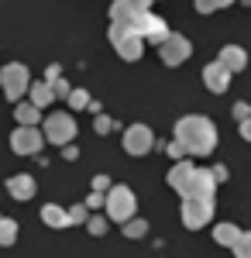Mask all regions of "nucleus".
<instances>
[{"label":"nucleus","mask_w":251,"mask_h":258,"mask_svg":"<svg viewBox=\"0 0 251 258\" xmlns=\"http://www.w3.org/2000/svg\"><path fill=\"white\" fill-rule=\"evenodd\" d=\"M175 141L190 155H210L213 148H217V127L203 114H190V117L175 120Z\"/></svg>","instance_id":"obj_1"},{"label":"nucleus","mask_w":251,"mask_h":258,"mask_svg":"<svg viewBox=\"0 0 251 258\" xmlns=\"http://www.w3.org/2000/svg\"><path fill=\"white\" fill-rule=\"evenodd\" d=\"M110 45L117 48V55H120L124 62H138L141 59V45H145V38L135 35L131 24H117V21H110Z\"/></svg>","instance_id":"obj_2"},{"label":"nucleus","mask_w":251,"mask_h":258,"mask_svg":"<svg viewBox=\"0 0 251 258\" xmlns=\"http://www.w3.org/2000/svg\"><path fill=\"white\" fill-rule=\"evenodd\" d=\"M41 135H45V141L66 148L69 141L76 138V120H73V114H66V110H52L45 117V124H41Z\"/></svg>","instance_id":"obj_3"},{"label":"nucleus","mask_w":251,"mask_h":258,"mask_svg":"<svg viewBox=\"0 0 251 258\" xmlns=\"http://www.w3.org/2000/svg\"><path fill=\"white\" fill-rule=\"evenodd\" d=\"M135 210H138V200H135L131 186H110L107 189V217L110 220L128 224V220L135 217Z\"/></svg>","instance_id":"obj_4"},{"label":"nucleus","mask_w":251,"mask_h":258,"mask_svg":"<svg viewBox=\"0 0 251 258\" xmlns=\"http://www.w3.org/2000/svg\"><path fill=\"white\" fill-rule=\"evenodd\" d=\"M0 86H4V97L11 100V103H18V100L31 90V76H28V69H24L21 62H7V66L0 69Z\"/></svg>","instance_id":"obj_5"},{"label":"nucleus","mask_w":251,"mask_h":258,"mask_svg":"<svg viewBox=\"0 0 251 258\" xmlns=\"http://www.w3.org/2000/svg\"><path fill=\"white\" fill-rule=\"evenodd\" d=\"M155 148V135L148 124H131L128 131H124V152L128 155H135V159H141V155H148Z\"/></svg>","instance_id":"obj_6"},{"label":"nucleus","mask_w":251,"mask_h":258,"mask_svg":"<svg viewBox=\"0 0 251 258\" xmlns=\"http://www.w3.org/2000/svg\"><path fill=\"white\" fill-rule=\"evenodd\" d=\"M190 55H193V45H190V38H182V35H169V38L158 45V59L165 62V66H182Z\"/></svg>","instance_id":"obj_7"},{"label":"nucleus","mask_w":251,"mask_h":258,"mask_svg":"<svg viewBox=\"0 0 251 258\" xmlns=\"http://www.w3.org/2000/svg\"><path fill=\"white\" fill-rule=\"evenodd\" d=\"M155 0H114L110 4V21L117 24H135L141 14H148L152 11Z\"/></svg>","instance_id":"obj_8"},{"label":"nucleus","mask_w":251,"mask_h":258,"mask_svg":"<svg viewBox=\"0 0 251 258\" xmlns=\"http://www.w3.org/2000/svg\"><path fill=\"white\" fill-rule=\"evenodd\" d=\"M41 145H45V135H41L38 127H21L11 135V148H14V155H38Z\"/></svg>","instance_id":"obj_9"},{"label":"nucleus","mask_w":251,"mask_h":258,"mask_svg":"<svg viewBox=\"0 0 251 258\" xmlns=\"http://www.w3.org/2000/svg\"><path fill=\"white\" fill-rule=\"evenodd\" d=\"M213 217V200H182V224L190 231H200Z\"/></svg>","instance_id":"obj_10"},{"label":"nucleus","mask_w":251,"mask_h":258,"mask_svg":"<svg viewBox=\"0 0 251 258\" xmlns=\"http://www.w3.org/2000/svg\"><path fill=\"white\" fill-rule=\"evenodd\" d=\"M131 28H135V35H141V38L155 41V45H162V41L172 35V31H169V24H165L162 18H155L152 11H148V14H141V18H138Z\"/></svg>","instance_id":"obj_11"},{"label":"nucleus","mask_w":251,"mask_h":258,"mask_svg":"<svg viewBox=\"0 0 251 258\" xmlns=\"http://www.w3.org/2000/svg\"><path fill=\"white\" fill-rule=\"evenodd\" d=\"M217 193V179H213L210 169H196L193 179H190V186H186V193L182 200H213Z\"/></svg>","instance_id":"obj_12"},{"label":"nucleus","mask_w":251,"mask_h":258,"mask_svg":"<svg viewBox=\"0 0 251 258\" xmlns=\"http://www.w3.org/2000/svg\"><path fill=\"white\" fill-rule=\"evenodd\" d=\"M231 76H234V73L220 59L203 66V83H207V90H210V93H224V90L231 86Z\"/></svg>","instance_id":"obj_13"},{"label":"nucleus","mask_w":251,"mask_h":258,"mask_svg":"<svg viewBox=\"0 0 251 258\" xmlns=\"http://www.w3.org/2000/svg\"><path fill=\"white\" fill-rule=\"evenodd\" d=\"M193 172H196V165H190V162L182 159V162H175L172 169H169L165 182H169V186H172L175 193L182 197V193H186V186H190V179H193Z\"/></svg>","instance_id":"obj_14"},{"label":"nucleus","mask_w":251,"mask_h":258,"mask_svg":"<svg viewBox=\"0 0 251 258\" xmlns=\"http://www.w3.org/2000/svg\"><path fill=\"white\" fill-rule=\"evenodd\" d=\"M217 59L224 62V66H227L231 73H244V66H248V52H244L241 45H224Z\"/></svg>","instance_id":"obj_15"},{"label":"nucleus","mask_w":251,"mask_h":258,"mask_svg":"<svg viewBox=\"0 0 251 258\" xmlns=\"http://www.w3.org/2000/svg\"><path fill=\"white\" fill-rule=\"evenodd\" d=\"M7 193L14 200H31L35 197V179L24 176V172H21V176H11L7 179Z\"/></svg>","instance_id":"obj_16"},{"label":"nucleus","mask_w":251,"mask_h":258,"mask_svg":"<svg viewBox=\"0 0 251 258\" xmlns=\"http://www.w3.org/2000/svg\"><path fill=\"white\" fill-rule=\"evenodd\" d=\"M28 97H31V103H35L38 110H45V107H52V100H55V90H52V83H31Z\"/></svg>","instance_id":"obj_17"},{"label":"nucleus","mask_w":251,"mask_h":258,"mask_svg":"<svg viewBox=\"0 0 251 258\" xmlns=\"http://www.w3.org/2000/svg\"><path fill=\"white\" fill-rule=\"evenodd\" d=\"M241 234H244V231H241L237 224H217V227H213V241L224 244V248H234V244L241 241Z\"/></svg>","instance_id":"obj_18"},{"label":"nucleus","mask_w":251,"mask_h":258,"mask_svg":"<svg viewBox=\"0 0 251 258\" xmlns=\"http://www.w3.org/2000/svg\"><path fill=\"white\" fill-rule=\"evenodd\" d=\"M41 220H45L48 227H69V224H73V220H69V210H62L55 203H45V207H41Z\"/></svg>","instance_id":"obj_19"},{"label":"nucleus","mask_w":251,"mask_h":258,"mask_svg":"<svg viewBox=\"0 0 251 258\" xmlns=\"http://www.w3.org/2000/svg\"><path fill=\"white\" fill-rule=\"evenodd\" d=\"M14 117H18L21 127H35V124L41 120V110L28 100V103H18V107H14Z\"/></svg>","instance_id":"obj_20"},{"label":"nucleus","mask_w":251,"mask_h":258,"mask_svg":"<svg viewBox=\"0 0 251 258\" xmlns=\"http://www.w3.org/2000/svg\"><path fill=\"white\" fill-rule=\"evenodd\" d=\"M18 241V220L14 217H0V244H14Z\"/></svg>","instance_id":"obj_21"},{"label":"nucleus","mask_w":251,"mask_h":258,"mask_svg":"<svg viewBox=\"0 0 251 258\" xmlns=\"http://www.w3.org/2000/svg\"><path fill=\"white\" fill-rule=\"evenodd\" d=\"M196 11L200 14H213V11H220V7H231V4H237V0H193Z\"/></svg>","instance_id":"obj_22"},{"label":"nucleus","mask_w":251,"mask_h":258,"mask_svg":"<svg viewBox=\"0 0 251 258\" xmlns=\"http://www.w3.org/2000/svg\"><path fill=\"white\" fill-rule=\"evenodd\" d=\"M145 231H148V224H145V220H138V217H131L128 224H124V234H128V238H141Z\"/></svg>","instance_id":"obj_23"},{"label":"nucleus","mask_w":251,"mask_h":258,"mask_svg":"<svg viewBox=\"0 0 251 258\" xmlns=\"http://www.w3.org/2000/svg\"><path fill=\"white\" fill-rule=\"evenodd\" d=\"M234 258H251V234H241V241L231 248Z\"/></svg>","instance_id":"obj_24"},{"label":"nucleus","mask_w":251,"mask_h":258,"mask_svg":"<svg viewBox=\"0 0 251 258\" xmlns=\"http://www.w3.org/2000/svg\"><path fill=\"white\" fill-rule=\"evenodd\" d=\"M69 220H73V224H86V220H90V207H86V203L73 207V210H69Z\"/></svg>","instance_id":"obj_25"},{"label":"nucleus","mask_w":251,"mask_h":258,"mask_svg":"<svg viewBox=\"0 0 251 258\" xmlns=\"http://www.w3.org/2000/svg\"><path fill=\"white\" fill-rule=\"evenodd\" d=\"M86 227H90L93 238H100V234H107V217H90V220H86Z\"/></svg>","instance_id":"obj_26"},{"label":"nucleus","mask_w":251,"mask_h":258,"mask_svg":"<svg viewBox=\"0 0 251 258\" xmlns=\"http://www.w3.org/2000/svg\"><path fill=\"white\" fill-rule=\"evenodd\" d=\"M69 107H73V110H83V107H90V97H86L83 90H73V93H69Z\"/></svg>","instance_id":"obj_27"},{"label":"nucleus","mask_w":251,"mask_h":258,"mask_svg":"<svg viewBox=\"0 0 251 258\" xmlns=\"http://www.w3.org/2000/svg\"><path fill=\"white\" fill-rule=\"evenodd\" d=\"M234 117H237V124H241V120H248V117H251V107H248V103H244V100H241V103H234Z\"/></svg>","instance_id":"obj_28"},{"label":"nucleus","mask_w":251,"mask_h":258,"mask_svg":"<svg viewBox=\"0 0 251 258\" xmlns=\"http://www.w3.org/2000/svg\"><path fill=\"white\" fill-rule=\"evenodd\" d=\"M52 90H55V97H62V100H69V93H73L66 80H55V83H52Z\"/></svg>","instance_id":"obj_29"},{"label":"nucleus","mask_w":251,"mask_h":258,"mask_svg":"<svg viewBox=\"0 0 251 258\" xmlns=\"http://www.w3.org/2000/svg\"><path fill=\"white\" fill-rule=\"evenodd\" d=\"M93 127H97V135H107V131H110V117H103V114H97V120H93Z\"/></svg>","instance_id":"obj_30"},{"label":"nucleus","mask_w":251,"mask_h":258,"mask_svg":"<svg viewBox=\"0 0 251 258\" xmlns=\"http://www.w3.org/2000/svg\"><path fill=\"white\" fill-rule=\"evenodd\" d=\"M169 155H172L175 162H182V155H186V148H182L179 141H169Z\"/></svg>","instance_id":"obj_31"},{"label":"nucleus","mask_w":251,"mask_h":258,"mask_svg":"<svg viewBox=\"0 0 251 258\" xmlns=\"http://www.w3.org/2000/svg\"><path fill=\"white\" fill-rule=\"evenodd\" d=\"M100 203H107L103 193H90V197H86V207H100Z\"/></svg>","instance_id":"obj_32"},{"label":"nucleus","mask_w":251,"mask_h":258,"mask_svg":"<svg viewBox=\"0 0 251 258\" xmlns=\"http://www.w3.org/2000/svg\"><path fill=\"white\" fill-rule=\"evenodd\" d=\"M55 80H62V76H58V66H48V69H45V83H55Z\"/></svg>","instance_id":"obj_33"},{"label":"nucleus","mask_w":251,"mask_h":258,"mask_svg":"<svg viewBox=\"0 0 251 258\" xmlns=\"http://www.w3.org/2000/svg\"><path fill=\"white\" fill-rule=\"evenodd\" d=\"M103 189H110V186H107V176H97L93 179V193H103Z\"/></svg>","instance_id":"obj_34"},{"label":"nucleus","mask_w":251,"mask_h":258,"mask_svg":"<svg viewBox=\"0 0 251 258\" xmlns=\"http://www.w3.org/2000/svg\"><path fill=\"white\" fill-rule=\"evenodd\" d=\"M237 127H241V138H244V141H251V117H248V120H241Z\"/></svg>","instance_id":"obj_35"},{"label":"nucleus","mask_w":251,"mask_h":258,"mask_svg":"<svg viewBox=\"0 0 251 258\" xmlns=\"http://www.w3.org/2000/svg\"><path fill=\"white\" fill-rule=\"evenodd\" d=\"M213 172V179H217V182H220V179H227V169H224V165H217V169H210Z\"/></svg>","instance_id":"obj_36"},{"label":"nucleus","mask_w":251,"mask_h":258,"mask_svg":"<svg viewBox=\"0 0 251 258\" xmlns=\"http://www.w3.org/2000/svg\"><path fill=\"white\" fill-rule=\"evenodd\" d=\"M241 4H244V7H251V0H241Z\"/></svg>","instance_id":"obj_37"}]
</instances>
